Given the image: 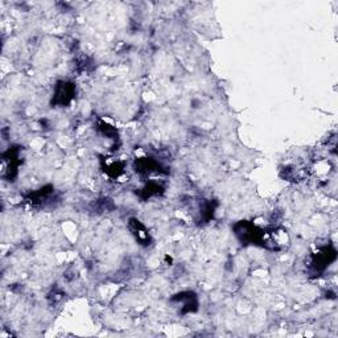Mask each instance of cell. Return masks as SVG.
I'll return each mask as SVG.
<instances>
[{
	"label": "cell",
	"mask_w": 338,
	"mask_h": 338,
	"mask_svg": "<svg viewBox=\"0 0 338 338\" xmlns=\"http://www.w3.org/2000/svg\"><path fill=\"white\" fill-rule=\"evenodd\" d=\"M73 92H74V87L72 83H60V86L56 90V102L58 105H66L72 101Z\"/></svg>",
	"instance_id": "obj_1"
}]
</instances>
